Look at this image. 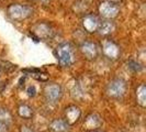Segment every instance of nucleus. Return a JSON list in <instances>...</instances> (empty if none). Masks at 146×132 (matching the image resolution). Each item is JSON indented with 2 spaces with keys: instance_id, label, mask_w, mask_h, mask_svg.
<instances>
[{
  "instance_id": "obj_8",
  "label": "nucleus",
  "mask_w": 146,
  "mask_h": 132,
  "mask_svg": "<svg viewBox=\"0 0 146 132\" xmlns=\"http://www.w3.org/2000/svg\"><path fill=\"white\" fill-rule=\"evenodd\" d=\"M84 28L87 30L88 32H95L96 30H98V27L100 24L99 19L94 15H88L84 18Z\"/></svg>"
},
{
  "instance_id": "obj_6",
  "label": "nucleus",
  "mask_w": 146,
  "mask_h": 132,
  "mask_svg": "<svg viewBox=\"0 0 146 132\" xmlns=\"http://www.w3.org/2000/svg\"><path fill=\"white\" fill-rule=\"evenodd\" d=\"M80 50L82 52V54L89 59H96L98 53H99V47L94 42H84L81 44Z\"/></svg>"
},
{
  "instance_id": "obj_4",
  "label": "nucleus",
  "mask_w": 146,
  "mask_h": 132,
  "mask_svg": "<svg viewBox=\"0 0 146 132\" xmlns=\"http://www.w3.org/2000/svg\"><path fill=\"white\" fill-rule=\"evenodd\" d=\"M63 95V90L62 87L59 86L58 84H48L46 88H45V96L46 99L51 103H56L60 99V97Z\"/></svg>"
},
{
  "instance_id": "obj_9",
  "label": "nucleus",
  "mask_w": 146,
  "mask_h": 132,
  "mask_svg": "<svg viewBox=\"0 0 146 132\" xmlns=\"http://www.w3.org/2000/svg\"><path fill=\"white\" fill-rule=\"evenodd\" d=\"M81 112H80V109L78 108V107H76V106H70V107H68L65 111V116H66V122L68 123V125H73L75 123L79 117H80Z\"/></svg>"
},
{
  "instance_id": "obj_11",
  "label": "nucleus",
  "mask_w": 146,
  "mask_h": 132,
  "mask_svg": "<svg viewBox=\"0 0 146 132\" xmlns=\"http://www.w3.org/2000/svg\"><path fill=\"white\" fill-rule=\"evenodd\" d=\"M114 29V25H113V23L110 21H103V22H100V24H99V27H98V30H99V32L102 34V35H108L110 34L112 31Z\"/></svg>"
},
{
  "instance_id": "obj_19",
  "label": "nucleus",
  "mask_w": 146,
  "mask_h": 132,
  "mask_svg": "<svg viewBox=\"0 0 146 132\" xmlns=\"http://www.w3.org/2000/svg\"><path fill=\"white\" fill-rule=\"evenodd\" d=\"M21 132H35L33 129H31L29 127H27V125H22L21 127Z\"/></svg>"
},
{
  "instance_id": "obj_13",
  "label": "nucleus",
  "mask_w": 146,
  "mask_h": 132,
  "mask_svg": "<svg viewBox=\"0 0 146 132\" xmlns=\"http://www.w3.org/2000/svg\"><path fill=\"white\" fill-rule=\"evenodd\" d=\"M18 112H19V116L21 118H24V119H30V118H32V116H33V110L28 105H21V106H19Z\"/></svg>"
},
{
  "instance_id": "obj_7",
  "label": "nucleus",
  "mask_w": 146,
  "mask_h": 132,
  "mask_svg": "<svg viewBox=\"0 0 146 132\" xmlns=\"http://www.w3.org/2000/svg\"><path fill=\"white\" fill-rule=\"evenodd\" d=\"M102 51L104 53L106 56H108L109 59H117L120 54V50H119V46L114 42L112 41H108L103 44Z\"/></svg>"
},
{
  "instance_id": "obj_15",
  "label": "nucleus",
  "mask_w": 146,
  "mask_h": 132,
  "mask_svg": "<svg viewBox=\"0 0 146 132\" xmlns=\"http://www.w3.org/2000/svg\"><path fill=\"white\" fill-rule=\"evenodd\" d=\"M12 120V116L10 113V111L3 107H0V121L6 122L7 125H9Z\"/></svg>"
},
{
  "instance_id": "obj_12",
  "label": "nucleus",
  "mask_w": 146,
  "mask_h": 132,
  "mask_svg": "<svg viewBox=\"0 0 146 132\" xmlns=\"http://www.w3.org/2000/svg\"><path fill=\"white\" fill-rule=\"evenodd\" d=\"M136 97H137V103L142 106L145 107L146 105V87L144 84H142L137 90H136Z\"/></svg>"
},
{
  "instance_id": "obj_14",
  "label": "nucleus",
  "mask_w": 146,
  "mask_h": 132,
  "mask_svg": "<svg viewBox=\"0 0 146 132\" xmlns=\"http://www.w3.org/2000/svg\"><path fill=\"white\" fill-rule=\"evenodd\" d=\"M100 125V120L96 115H91L86 120V127L87 129H96L97 127Z\"/></svg>"
},
{
  "instance_id": "obj_10",
  "label": "nucleus",
  "mask_w": 146,
  "mask_h": 132,
  "mask_svg": "<svg viewBox=\"0 0 146 132\" xmlns=\"http://www.w3.org/2000/svg\"><path fill=\"white\" fill-rule=\"evenodd\" d=\"M50 130L53 132H67L68 131V123L65 120L55 119L50 125Z\"/></svg>"
},
{
  "instance_id": "obj_16",
  "label": "nucleus",
  "mask_w": 146,
  "mask_h": 132,
  "mask_svg": "<svg viewBox=\"0 0 146 132\" xmlns=\"http://www.w3.org/2000/svg\"><path fill=\"white\" fill-rule=\"evenodd\" d=\"M129 67L132 68L134 72H139V71L142 69V66L139 65V63H136V62H130L129 63Z\"/></svg>"
},
{
  "instance_id": "obj_18",
  "label": "nucleus",
  "mask_w": 146,
  "mask_h": 132,
  "mask_svg": "<svg viewBox=\"0 0 146 132\" xmlns=\"http://www.w3.org/2000/svg\"><path fill=\"white\" fill-rule=\"evenodd\" d=\"M9 128H8V125L3 121H0V132H8Z\"/></svg>"
},
{
  "instance_id": "obj_17",
  "label": "nucleus",
  "mask_w": 146,
  "mask_h": 132,
  "mask_svg": "<svg viewBox=\"0 0 146 132\" xmlns=\"http://www.w3.org/2000/svg\"><path fill=\"white\" fill-rule=\"evenodd\" d=\"M27 93H28V95L30 97H34L35 94H36V88H35V86H30V87H28Z\"/></svg>"
},
{
  "instance_id": "obj_5",
  "label": "nucleus",
  "mask_w": 146,
  "mask_h": 132,
  "mask_svg": "<svg viewBox=\"0 0 146 132\" xmlns=\"http://www.w3.org/2000/svg\"><path fill=\"white\" fill-rule=\"evenodd\" d=\"M9 13L15 19H24L32 13V9L28 6L22 5H12L9 8Z\"/></svg>"
},
{
  "instance_id": "obj_1",
  "label": "nucleus",
  "mask_w": 146,
  "mask_h": 132,
  "mask_svg": "<svg viewBox=\"0 0 146 132\" xmlns=\"http://www.w3.org/2000/svg\"><path fill=\"white\" fill-rule=\"evenodd\" d=\"M56 54H57L59 64L64 67H69L70 65H73L75 62L73 47L69 43L60 44L56 50Z\"/></svg>"
},
{
  "instance_id": "obj_3",
  "label": "nucleus",
  "mask_w": 146,
  "mask_h": 132,
  "mask_svg": "<svg viewBox=\"0 0 146 132\" xmlns=\"http://www.w3.org/2000/svg\"><path fill=\"white\" fill-rule=\"evenodd\" d=\"M99 10H100L101 15L107 18V19H112V18L117 17V13H119V7L112 1H103V2H101Z\"/></svg>"
},
{
  "instance_id": "obj_2",
  "label": "nucleus",
  "mask_w": 146,
  "mask_h": 132,
  "mask_svg": "<svg viewBox=\"0 0 146 132\" xmlns=\"http://www.w3.org/2000/svg\"><path fill=\"white\" fill-rule=\"evenodd\" d=\"M126 83L121 78H115L111 81L107 87V93L112 98H121L125 95Z\"/></svg>"
}]
</instances>
